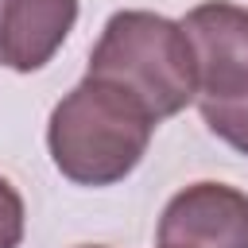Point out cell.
Wrapping results in <instances>:
<instances>
[{
  "mask_svg": "<svg viewBox=\"0 0 248 248\" xmlns=\"http://www.w3.org/2000/svg\"><path fill=\"white\" fill-rule=\"evenodd\" d=\"M155 116L124 89L85 78L50 112L46 143L54 167L78 186H108L136 170Z\"/></svg>",
  "mask_w": 248,
  "mask_h": 248,
  "instance_id": "obj_1",
  "label": "cell"
},
{
  "mask_svg": "<svg viewBox=\"0 0 248 248\" xmlns=\"http://www.w3.org/2000/svg\"><path fill=\"white\" fill-rule=\"evenodd\" d=\"M85 78L132 93L155 116V124L182 112L198 97L190 39L182 23L155 12H116L89 54Z\"/></svg>",
  "mask_w": 248,
  "mask_h": 248,
  "instance_id": "obj_2",
  "label": "cell"
},
{
  "mask_svg": "<svg viewBox=\"0 0 248 248\" xmlns=\"http://www.w3.org/2000/svg\"><path fill=\"white\" fill-rule=\"evenodd\" d=\"M182 31L198 70V108L248 101V8L229 0L198 4Z\"/></svg>",
  "mask_w": 248,
  "mask_h": 248,
  "instance_id": "obj_3",
  "label": "cell"
},
{
  "mask_svg": "<svg viewBox=\"0 0 248 248\" xmlns=\"http://www.w3.org/2000/svg\"><path fill=\"white\" fill-rule=\"evenodd\" d=\"M159 248H248V194L194 182L159 217Z\"/></svg>",
  "mask_w": 248,
  "mask_h": 248,
  "instance_id": "obj_4",
  "label": "cell"
},
{
  "mask_svg": "<svg viewBox=\"0 0 248 248\" xmlns=\"http://www.w3.org/2000/svg\"><path fill=\"white\" fill-rule=\"evenodd\" d=\"M78 19V0H0V62L39 70L54 58Z\"/></svg>",
  "mask_w": 248,
  "mask_h": 248,
  "instance_id": "obj_5",
  "label": "cell"
},
{
  "mask_svg": "<svg viewBox=\"0 0 248 248\" xmlns=\"http://www.w3.org/2000/svg\"><path fill=\"white\" fill-rule=\"evenodd\" d=\"M202 120L209 124L213 136H221L229 147H236L240 155H248V101L209 105V108H202Z\"/></svg>",
  "mask_w": 248,
  "mask_h": 248,
  "instance_id": "obj_6",
  "label": "cell"
},
{
  "mask_svg": "<svg viewBox=\"0 0 248 248\" xmlns=\"http://www.w3.org/2000/svg\"><path fill=\"white\" fill-rule=\"evenodd\" d=\"M23 240V198L8 178H0V248H19Z\"/></svg>",
  "mask_w": 248,
  "mask_h": 248,
  "instance_id": "obj_7",
  "label": "cell"
},
{
  "mask_svg": "<svg viewBox=\"0 0 248 248\" xmlns=\"http://www.w3.org/2000/svg\"><path fill=\"white\" fill-rule=\"evenodd\" d=\"M81 248H101V244H81Z\"/></svg>",
  "mask_w": 248,
  "mask_h": 248,
  "instance_id": "obj_8",
  "label": "cell"
}]
</instances>
